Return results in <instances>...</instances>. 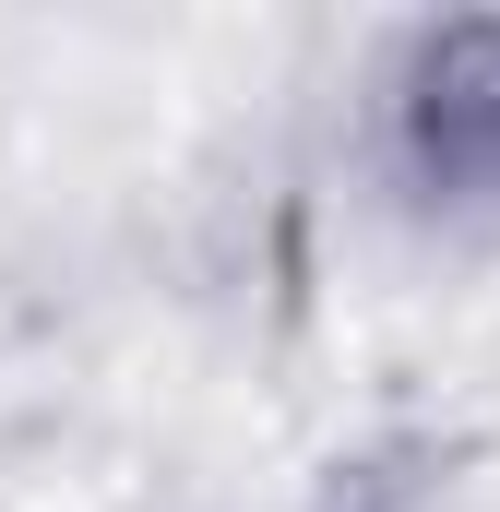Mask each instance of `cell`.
<instances>
[{
  "instance_id": "cell-1",
  "label": "cell",
  "mask_w": 500,
  "mask_h": 512,
  "mask_svg": "<svg viewBox=\"0 0 500 512\" xmlns=\"http://www.w3.org/2000/svg\"><path fill=\"white\" fill-rule=\"evenodd\" d=\"M405 167L441 203H500V24L465 12L405 60Z\"/></svg>"
}]
</instances>
